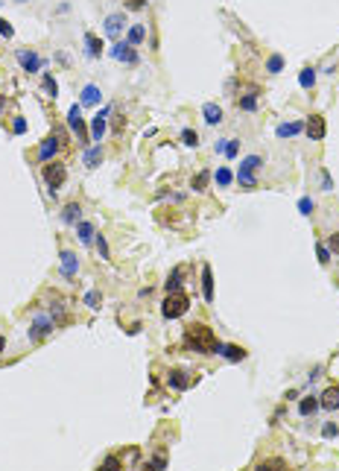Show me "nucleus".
<instances>
[{
    "mask_svg": "<svg viewBox=\"0 0 339 471\" xmlns=\"http://www.w3.org/2000/svg\"><path fill=\"white\" fill-rule=\"evenodd\" d=\"M185 342L193 348V351H199V354H217V336H214V331H211L208 325H202V322L187 325Z\"/></svg>",
    "mask_w": 339,
    "mask_h": 471,
    "instance_id": "f257e3e1",
    "label": "nucleus"
},
{
    "mask_svg": "<svg viewBox=\"0 0 339 471\" xmlns=\"http://www.w3.org/2000/svg\"><path fill=\"white\" fill-rule=\"evenodd\" d=\"M187 307H190V299H187V293L182 290H176V293H167V299L161 304V313H164V319H179V316H185Z\"/></svg>",
    "mask_w": 339,
    "mask_h": 471,
    "instance_id": "f03ea898",
    "label": "nucleus"
},
{
    "mask_svg": "<svg viewBox=\"0 0 339 471\" xmlns=\"http://www.w3.org/2000/svg\"><path fill=\"white\" fill-rule=\"evenodd\" d=\"M263 164V158L260 155H249V158H243V164H240V173H237V182L240 187H246V190H254L257 187V179H254V170Z\"/></svg>",
    "mask_w": 339,
    "mask_h": 471,
    "instance_id": "7ed1b4c3",
    "label": "nucleus"
},
{
    "mask_svg": "<svg viewBox=\"0 0 339 471\" xmlns=\"http://www.w3.org/2000/svg\"><path fill=\"white\" fill-rule=\"evenodd\" d=\"M65 179H68V167H65V164H56V161H53V164L44 167V182L50 185V193H56L59 187L65 185Z\"/></svg>",
    "mask_w": 339,
    "mask_h": 471,
    "instance_id": "20e7f679",
    "label": "nucleus"
},
{
    "mask_svg": "<svg viewBox=\"0 0 339 471\" xmlns=\"http://www.w3.org/2000/svg\"><path fill=\"white\" fill-rule=\"evenodd\" d=\"M68 123H70V129L79 135V144H88V132H85V123H82V102H73L70 105Z\"/></svg>",
    "mask_w": 339,
    "mask_h": 471,
    "instance_id": "39448f33",
    "label": "nucleus"
},
{
    "mask_svg": "<svg viewBox=\"0 0 339 471\" xmlns=\"http://www.w3.org/2000/svg\"><path fill=\"white\" fill-rule=\"evenodd\" d=\"M18 62H21L24 70H30V73H35V70L44 67V59H41L38 53H33V50H18Z\"/></svg>",
    "mask_w": 339,
    "mask_h": 471,
    "instance_id": "423d86ee",
    "label": "nucleus"
},
{
    "mask_svg": "<svg viewBox=\"0 0 339 471\" xmlns=\"http://www.w3.org/2000/svg\"><path fill=\"white\" fill-rule=\"evenodd\" d=\"M111 56H114L117 62H126V65H137V62H140L137 53L132 50V44H123V41H117V44L111 47Z\"/></svg>",
    "mask_w": 339,
    "mask_h": 471,
    "instance_id": "0eeeda50",
    "label": "nucleus"
},
{
    "mask_svg": "<svg viewBox=\"0 0 339 471\" xmlns=\"http://www.w3.org/2000/svg\"><path fill=\"white\" fill-rule=\"evenodd\" d=\"M108 111H111V108L105 105V108H100V111L94 114V120H91V141H97V144H100L102 135H105V117H108Z\"/></svg>",
    "mask_w": 339,
    "mask_h": 471,
    "instance_id": "6e6552de",
    "label": "nucleus"
},
{
    "mask_svg": "<svg viewBox=\"0 0 339 471\" xmlns=\"http://www.w3.org/2000/svg\"><path fill=\"white\" fill-rule=\"evenodd\" d=\"M304 132L310 135V141H322L324 132H327V126H324V117L322 114H310V120H307Z\"/></svg>",
    "mask_w": 339,
    "mask_h": 471,
    "instance_id": "1a4fd4ad",
    "label": "nucleus"
},
{
    "mask_svg": "<svg viewBox=\"0 0 339 471\" xmlns=\"http://www.w3.org/2000/svg\"><path fill=\"white\" fill-rule=\"evenodd\" d=\"M217 354H222V357L231 360V363L246 360V348H240V345H222V342H217Z\"/></svg>",
    "mask_w": 339,
    "mask_h": 471,
    "instance_id": "9d476101",
    "label": "nucleus"
},
{
    "mask_svg": "<svg viewBox=\"0 0 339 471\" xmlns=\"http://www.w3.org/2000/svg\"><path fill=\"white\" fill-rule=\"evenodd\" d=\"M53 331V319H47V316H38V319L33 322V328H30V339H41L44 334H50Z\"/></svg>",
    "mask_w": 339,
    "mask_h": 471,
    "instance_id": "9b49d317",
    "label": "nucleus"
},
{
    "mask_svg": "<svg viewBox=\"0 0 339 471\" xmlns=\"http://www.w3.org/2000/svg\"><path fill=\"white\" fill-rule=\"evenodd\" d=\"M319 407L324 410H339V387H327L319 398Z\"/></svg>",
    "mask_w": 339,
    "mask_h": 471,
    "instance_id": "f8f14e48",
    "label": "nucleus"
},
{
    "mask_svg": "<svg viewBox=\"0 0 339 471\" xmlns=\"http://www.w3.org/2000/svg\"><path fill=\"white\" fill-rule=\"evenodd\" d=\"M56 152H59V138H44L41 147H38V158L41 161H50Z\"/></svg>",
    "mask_w": 339,
    "mask_h": 471,
    "instance_id": "ddd939ff",
    "label": "nucleus"
},
{
    "mask_svg": "<svg viewBox=\"0 0 339 471\" xmlns=\"http://www.w3.org/2000/svg\"><path fill=\"white\" fill-rule=\"evenodd\" d=\"M202 114H205V123H211V126L222 123V108L217 105V102H205V105H202Z\"/></svg>",
    "mask_w": 339,
    "mask_h": 471,
    "instance_id": "4468645a",
    "label": "nucleus"
},
{
    "mask_svg": "<svg viewBox=\"0 0 339 471\" xmlns=\"http://www.w3.org/2000/svg\"><path fill=\"white\" fill-rule=\"evenodd\" d=\"M202 296H205V302H214V275H211L208 264L202 267Z\"/></svg>",
    "mask_w": 339,
    "mask_h": 471,
    "instance_id": "2eb2a0df",
    "label": "nucleus"
},
{
    "mask_svg": "<svg viewBox=\"0 0 339 471\" xmlns=\"http://www.w3.org/2000/svg\"><path fill=\"white\" fill-rule=\"evenodd\" d=\"M85 53L91 56V59H100V53H102V41L97 38L94 33H85Z\"/></svg>",
    "mask_w": 339,
    "mask_h": 471,
    "instance_id": "dca6fc26",
    "label": "nucleus"
},
{
    "mask_svg": "<svg viewBox=\"0 0 339 471\" xmlns=\"http://www.w3.org/2000/svg\"><path fill=\"white\" fill-rule=\"evenodd\" d=\"M123 24H126V21H123V15H120V12L108 15V18H105V33L111 35V38H117L120 30H123Z\"/></svg>",
    "mask_w": 339,
    "mask_h": 471,
    "instance_id": "f3484780",
    "label": "nucleus"
},
{
    "mask_svg": "<svg viewBox=\"0 0 339 471\" xmlns=\"http://www.w3.org/2000/svg\"><path fill=\"white\" fill-rule=\"evenodd\" d=\"M100 88H97V85H85L82 88V97H79V102H82V105H97V102H100Z\"/></svg>",
    "mask_w": 339,
    "mask_h": 471,
    "instance_id": "a211bd4d",
    "label": "nucleus"
},
{
    "mask_svg": "<svg viewBox=\"0 0 339 471\" xmlns=\"http://www.w3.org/2000/svg\"><path fill=\"white\" fill-rule=\"evenodd\" d=\"M167 384L173 389H187V384H190V381H187V372H182V369H173L167 375Z\"/></svg>",
    "mask_w": 339,
    "mask_h": 471,
    "instance_id": "6ab92c4d",
    "label": "nucleus"
},
{
    "mask_svg": "<svg viewBox=\"0 0 339 471\" xmlns=\"http://www.w3.org/2000/svg\"><path fill=\"white\" fill-rule=\"evenodd\" d=\"M76 269H79L76 255H73V252H62V272L70 278V275H76Z\"/></svg>",
    "mask_w": 339,
    "mask_h": 471,
    "instance_id": "aec40b11",
    "label": "nucleus"
},
{
    "mask_svg": "<svg viewBox=\"0 0 339 471\" xmlns=\"http://www.w3.org/2000/svg\"><path fill=\"white\" fill-rule=\"evenodd\" d=\"M304 129V123H298V120H292V123H281L275 132H278V138H292V135H298Z\"/></svg>",
    "mask_w": 339,
    "mask_h": 471,
    "instance_id": "412c9836",
    "label": "nucleus"
},
{
    "mask_svg": "<svg viewBox=\"0 0 339 471\" xmlns=\"http://www.w3.org/2000/svg\"><path fill=\"white\" fill-rule=\"evenodd\" d=\"M102 164V147H91V150L85 152V167H100Z\"/></svg>",
    "mask_w": 339,
    "mask_h": 471,
    "instance_id": "4be33fe9",
    "label": "nucleus"
},
{
    "mask_svg": "<svg viewBox=\"0 0 339 471\" xmlns=\"http://www.w3.org/2000/svg\"><path fill=\"white\" fill-rule=\"evenodd\" d=\"M316 410H319V398H313V395H310V398H301V404H298V413H301V416H313V413H316Z\"/></svg>",
    "mask_w": 339,
    "mask_h": 471,
    "instance_id": "5701e85b",
    "label": "nucleus"
},
{
    "mask_svg": "<svg viewBox=\"0 0 339 471\" xmlns=\"http://www.w3.org/2000/svg\"><path fill=\"white\" fill-rule=\"evenodd\" d=\"M167 293H176V290H182V267H176L173 272H169V278H167Z\"/></svg>",
    "mask_w": 339,
    "mask_h": 471,
    "instance_id": "b1692460",
    "label": "nucleus"
},
{
    "mask_svg": "<svg viewBox=\"0 0 339 471\" xmlns=\"http://www.w3.org/2000/svg\"><path fill=\"white\" fill-rule=\"evenodd\" d=\"M208 182H211V170H202V173H196V179H193V190H196V193L208 190Z\"/></svg>",
    "mask_w": 339,
    "mask_h": 471,
    "instance_id": "393cba45",
    "label": "nucleus"
},
{
    "mask_svg": "<svg viewBox=\"0 0 339 471\" xmlns=\"http://www.w3.org/2000/svg\"><path fill=\"white\" fill-rule=\"evenodd\" d=\"M79 214H82V208H79L76 202H70V205H65V211H62V219H65V222H76Z\"/></svg>",
    "mask_w": 339,
    "mask_h": 471,
    "instance_id": "a878e982",
    "label": "nucleus"
},
{
    "mask_svg": "<svg viewBox=\"0 0 339 471\" xmlns=\"http://www.w3.org/2000/svg\"><path fill=\"white\" fill-rule=\"evenodd\" d=\"M298 85H301V88H313V85H316V73H313V67H304V70L298 73Z\"/></svg>",
    "mask_w": 339,
    "mask_h": 471,
    "instance_id": "bb28decb",
    "label": "nucleus"
},
{
    "mask_svg": "<svg viewBox=\"0 0 339 471\" xmlns=\"http://www.w3.org/2000/svg\"><path fill=\"white\" fill-rule=\"evenodd\" d=\"M231 182H234V173H231L228 167H220V170H217V185H220V187H228Z\"/></svg>",
    "mask_w": 339,
    "mask_h": 471,
    "instance_id": "cd10ccee",
    "label": "nucleus"
},
{
    "mask_svg": "<svg viewBox=\"0 0 339 471\" xmlns=\"http://www.w3.org/2000/svg\"><path fill=\"white\" fill-rule=\"evenodd\" d=\"M143 38H146V30H143V27H140V24H135V27H132V30H129V44H132V47H135V44H140V41H143Z\"/></svg>",
    "mask_w": 339,
    "mask_h": 471,
    "instance_id": "c85d7f7f",
    "label": "nucleus"
},
{
    "mask_svg": "<svg viewBox=\"0 0 339 471\" xmlns=\"http://www.w3.org/2000/svg\"><path fill=\"white\" fill-rule=\"evenodd\" d=\"M102 471H117V468H123V459H120V456H105V459H102V465H100Z\"/></svg>",
    "mask_w": 339,
    "mask_h": 471,
    "instance_id": "c756f323",
    "label": "nucleus"
},
{
    "mask_svg": "<svg viewBox=\"0 0 339 471\" xmlns=\"http://www.w3.org/2000/svg\"><path fill=\"white\" fill-rule=\"evenodd\" d=\"M281 67H284V56H278V53H275V56H269V62H266V70H269V73H281Z\"/></svg>",
    "mask_w": 339,
    "mask_h": 471,
    "instance_id": "7c9ffc66",
    "label": "nucleus"
},
{
    "mask_svg": "<svg viewBox=\"0 0 339 471\" xmlns=\"http://www.w3.org/2000/svg\"><path fill=\"white\" fill-rule=\"evenodd\" d=\"M91 237H94V225H91V222H79V240H82V243H91Z\"/></svg>",
    "mask_w": 339,
    "mask_h": 471,
    "instance_id": "2f4dec72",
    "label": "nucleus"
},
{
    "mask_svg": "<svg viewBox=\"0 0 339 471\" xmlns=\"http://www.w3.org/2000/svg\"><path fill=\"white\" fill-rule=\"evenodd\" d=\"M44 91H47L50 97H56V94H59V82L53 79L50 73H44Z\"/></svg>",
    "mask_w": 339,
    "mask_h": 471,
    "instance_id": "473e14b6",
    "label": "nucleus"
},
{
    "mask_svg": "<svg viewBox=\"0 0 339 471\" xmlns=\"http://www.w3.org/2000/svg\"><path fill=\"white\" fill-rule=\"evenodd\" d=\"M298 211H301L304 217H310V214H313V199H310V196H301V199H298Z\"/></svg>",
    "mask_w": 339,
    "mask_h": 471,
    "instance_id": "72a5a7b5",
    "label": "nucleus"
},
{
    "mask_svg": "<svg viewBox=\"0 0 339 471\" xmlns=\"http://www.w3.org/2000/svg\"><path fill=\"white\" fill-rule=\"evenodd\" d=\"M182 141H185L187 147H196V144H199V135L193 132V129H185V132H182Z\"/></svg>",
    "mask_w": 339,
    "mask_h": 471,
    "instance_id": "f704fd0d",
    "label": "nucleus"
},
{
    "mask_svg": "<svg viewBox=\"0 0 339 471\" xmlns=\"http://www.w3.org/2000/svg\"><path fill=\"white\" fill-rule=\"evenodd\" d=\"M240 108H246V111H254V108H257V97H254V94L243 97V100H240Z\"/></svg>",
    "mask_w": 339,
    "mask_h": 471,
    "instance_id": "c9c22d12",
    "label": "nucleus"
},
{
    "mask_svg": "<svg viewBox=\"0 0 339 471\" xmlns=\"http://www.w3.org/2000/svg\"><path fill=\"white\" fill-rule=\"evenodd\" d=\"M316 258H319V264H327V261H330V249H327L324 243H319V246H316Z\"/></svg>",
    "mask_w": 339,
    "mask_h": 471,
    "instance_id": "e433bc0d",
    "label": "nucleus"
},
{
    "mask_svg": "<svg viewBox=\"0 0 339 471\" xmlns=\"http://www.w3.org/2000/svg\"><path fill=\"white\" fill-rule=\"evenodd\" d=\"M100 302H102V296L97 290H91V293L85 296V304H88V307H100Z\"/></svg>",
    "mask_w": 339,
    "mask_h": 471,
    "instance_id": "4c0bfd02",
    "label": "nucleus"
},
{
    "mask_svg": "<svg viewBox=\"0 0 339 471\" xmlns=\"http://www.w3.org/2000/svg\"><path fill=\"white\" fill-rule=\"evenodd\" d=\"M257 468H287V462L284 459H263Z\"/></svg>",
    "mask_w": 339,
    "mask_h": 471,
    "instance_id": "58836bf2",
    "label": "nucleus"
},
{
    "mask_svg": "<svg viewBox=\"0 0 339 471\" xmlns=\"http://www.w3.org/2000/svg\"><path fill=\"white\" fill-rule=\"evenodd\" d=\"M237 152H240V141H228V144H225V155H228V158H234Z\"/></svg>",
    "mask_w": 339,
    "mask_h": 471,
    "instance_id": "ea45409f",
    "label": "nucleus"
},
{
    "mask_svg": "<svg viewBox=\"0 0 339 471\" xmlns=\"http://www.w3.org/2000/svg\"><path fill=\"white\" fill-rule=\"evenodd\" d=\"M97 249H100V258H108V243L102 234H97Z\"/></svg>",
    "mask_w": 339,
    "mask_h": 471,
    "instance_id": "a19ab883",
    "label": "nucleus"
},
{
    "mask_svg": "<svg viewBox=\"0 0 339 471\" xmlns=\"http://www.w3.org/2000/svg\"><path fill=\"white\" fill-rule=\"evenodd\" d=\"M12 132H15V135L27 132V120H24V117H15V123H12Z\"/></svg>",
    "mask_w": 339,
    "mask_h": 471,
    "instance_id": "79ce46f5",
    "label": "nucleus"
},
{
    "mask_svg": "<svg viewBox=\"0 0 339 471\" xmlns=\"http://www.w3.org/2000/svg\"><path fill=\"white\" fill-rule=\"evenodd\" d=\"M0 35H3V38H12V35H15V30H12L3 18H0Z\"/></svg>",
    "mask_w": 339,
    "mask_h": 471,
    "instance_id": "37998d69",
    "label": "nucleus"
},
{
    "mask_svg": "<svg viewBox=\"0 0 339 471\" xmlns=\"http://www.w3.org/2000/svg\"><path fill=\"white\" fill-rule=\"evenodd\" d=\"M322 433H324V439H333V436L339 433V427H336V424H324V430H322Z\"/></svg>",
    "mask_w": 339,
    "mask_h": 471,
    "instance_id": "c03bdc74",
    "label": "nucleus"
},
{
    "mask_svg": "<svg viewBox=\"0 0 339 471\" xmlns=\"http://www.w3.org/2000/svg\"><path fill=\"white\" fill-rule=\"evenodd\" d=\"M327 246H330V252H336V255H339V234H330Z\"/></svg>",
    "mask_w": 339,
    "mask_h": 471,
    "instance_id": "a18cd8bd",
    "label": "nucleus"
},
{
    "mask_svg": "<svg viewBox=\"0 0 339 471\" xmlns=\"http://www.w3.org/2000/svg\"><path fill=\"white\" fill-rule=\"evenodd\" d=\"M143 6H146V0H129V9H143Z\"/></svg>",
    "mask_w": 339,
    "mask_h": 471,
    "instance_id": "49530a36",
    "label": "nucleus"
},
{
    "mask_svg": "<svg viewBox=\"0 0 339 471\" xmlns=\"http://www.w3.org/2000/svg\"><path fill=\"white\" fill-rule=\"evenodd\" d=\"M322 187H324V190H330V187H333V182H330V176H327V173H322Z\"/></svg>",
    "mask_w": 339,
    "mask_h": 471,
    "instance_id": "de8ad7c7",
    "label": "nucleus"
},
{
    "mask_svg": "<svg viewBox=\"0 0 339 471\" xmlns=\"http://www.w3.org/2000/svg\"><path fill=\"white\" fill-rule=\"evenodd\" d=\"M3 348H6V336L0 334V354H3Z\"/></svg>",
    "mask_w": 339,
    "mask_h": 471,
    "instance_id": "09e8293b",
    "label": "nucleus"
},
{
    "mask_svg": "<svg viewBox=\"0 0 339 471\" xmlns=\"http://www.w3.org/2000/svg\"><path fill=\"white\" fill-rule=\"evenodd\" d=\"M3 105H6V97H3V94H0V108H3Z\"/></svg>",
    "mask_w": 339,
    "mask_h": 471,
    "instance_id": "8fccbe9b",
    "label": "nucleus"
}]
</instances>
